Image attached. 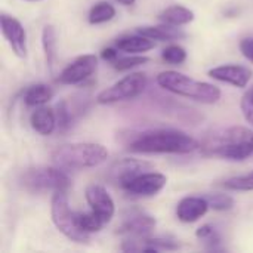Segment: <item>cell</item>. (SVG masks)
I'll return each mask as SVG.
<instances>
[{
	"instance_id": "26",
	"label": "cell",
	"mask_w": 253,
	"mask_h": 253,
	"mask_svg": "<svg viewBox=\"0 0 253 253\" xmlns=\"http://www.w3.org/2000/svg\"><path fill=\"white\" fill-rule=\"evenodd\" d=\"M162 58H163V61H166L168 64L178 65V64H182V62L187 59V52H185V49H184L182 46H179V44H170V46H168L166 49H163Z\"/></svg>"
},
{
	"instance_id": "34",
	"label": "cell",
	"mask_w": 253,
	"mask_h": 253,
	"mask_svg": "<svg viewBox=\"0 0 253 253\" xmlns=\"http://www.w3.org/2000/svg\"><path fill=\"white\" fill-rule=\"evenodd\" d=\"M28 1H37V0H28Z\"/></svg>"
},
{
	"instance_id": "24",
	"label": "cell",
	"mask_w": 253,
	"mask_h": 253,
	"mask_svg": "<svg viewBox=\"0 0 253 253\" xmlns=\"http://www.w3.org/2000/svg\"><path fill=\"white\" fill-rule=\"evenodd\" d=\"M221 187L230 191H253V172L228 178L221 184Z\"/></svg>"
},
{
	"instance_id": "25",
	"label": "cell",
	"mask_w": 253,
	"mask_h": 253,
	"mask_svg": "<svg viewBox=\"0 0 253 253\" xmlns=\"http://www.w3.org/2000/svg\"><path fill=\"white\" fill-rule=\"evenodd\" d=\"M203 197L208 200L209 206H211L213 211L224 212V211L233 209V206H234V200H233V197H230L228 194L213 193V194H205Z\"/></svg>"
},
{
	"instance_id": "17",
	"label": "cell",
	"mask_w": 253,
	"mask_h": 253,
	"mask_svg": "<svg viewBox=\"0 0 253 253\" xmlns=\"http://www.w3.org/2000/svg\"><path fill=\"white\" fill-rule=\"evenodd\" d=\"M136 33L150 37L153 40H160V42H169V40H179L185 37V33L178 28L176 25H170V24H162V25H145V27H139L136 30Z\"/></svg>"
},
{
	"instance_id": "8",
	"label": "cell",
	"mask_w": 253,
	"mask_h": 253,
	"mask_svg": "<svg viewBox=\"0 0 253 253\" xmlns=\"http://www.w3.org/2000/svg\"><path fill=\"white\" fill-rule=\"evenodd\" d=\"M98 67V58L95 55H82L68 64L59 74L58 82L61 84H79L89 79Z\"/></svg>"
},
{
	"instance_id": "27",
	"label": "cell",
	"mask_w": 253,
	"mask_h": 253,
	"mask_svg": "<svg viewBox=\"0 0 253 253\" xmlns=\"http://www.w3.org/2000/svg\"><path fill=\"white\" fill-rule=\"evenodd\" d=\"M148 62V58L147 56H126V58H117L111 65L117 70V71H127V70H132L138 65H142Z\"/></svg>"
},
{
	"instance_id": "21",
	"label": "cell",
	"mask_w": 253,
	"mask_h": 253,
	"mask_svg": "<svg viewBox=\"0 0 253 253\" xmlns=\"http://www.w3.org/2000/svg\"><path fill=\"white\" fill-rule=\"evenodd\" d=\"M42 46H43V50H44L46 64H47L49 70L52 71L55 56H56V33H55V28L52 25H46L43 28V31H42Z\"/></svg>"
},
{
	"instance_id": "19",
	"label": "cell",
	"mask_w": 253,
	"mask_h": 253,
	"mask_svg": "<svg viewBox=\"0 0 253 253\" xmlns=\"http://www.w3.org/2000/svg\"><path fill=\"white\" fill-rule=\"evenodd\" d=\"M159 19L165 24H170V25H187L190 22L194 21V12L190 10L185 6H179V4H173L169 6L166 9H163L159 13Z\"/></svg>"
},
{
	"instance_id": "1",
	"label": "cell",
	"mask_w": 253,
	"mask_h": 253,
	"mask_svg": "<svg viewBox=\"0 0 253 253\" xmlns=\"http://www.w3.org/2000/svg\"><path fill=\"white\" fill-rule=\"evenodd\" d=\"M200 144L190 135L173 129L147 130L135 136L127 150L138 154H188L196 151Z\"/></svg>"
},
{
	"instance_id": "20",
	"label": "cell",
	"mask_w": 253,
	"mask_h": 253,
	"mask_svg": "<svg viewBox=\"0 0 253 253\" xmlns=\"http://www.w3.org/2000/svg\"><path fill=\"white\" fill-rule=\"evenodd\" d=\"M53 98V90L50 86L39 83L30 86L24 93V102L28 107H40L47 104Z\"/></svg>"
},
{
	"instance_id": "9",
	"label": "cell",
	"mask_w": 253,
	"mask_h": 253,
	"mask_svg": "<svg viewBox=\"0 0 253 253\" xmlns=\"http://www.w3.org/2000/svg\"><path fill=\"white\" fill-rule=\"evenodd\" d=\"M168 178L163 173L145 172L123 185V191L135 197H151L160 193L166 187Z\"/></svg>"
},
{
	"instance_id": "15",
	"label": "cell",
	"mask_w": 253,
	"mask_h": 253,
	"mask_svg": "<svg viewBox=\"0 0 253 253\" xmlns=\"http://www.w3.org/2000/svg\"><path fill=\"white\" fill-rule=\"evenodd\" d=\"M209 208L211 206L203 196L202 197H197V196L184 197L176 206V216L181 222L193 224L199 221L202 216H205Z\"/></svg>"
},
{
	"instance_id": "3",
	"label": "cell",
	"mask_w": 253,
	"mask_h": 253,
	"mask_svg": "<svg viewBox=\"0 0 253 253\" xmlns=\"http://www.w3.org/2000/svg\"><path fill=\"white\" fill-rule=\"evenodd\" d=\"M108 159V150L95 142H73L58 147L52 153V162L61 169H89L102 165Z\"/></svg>"
},
{
	"instance_id": "4",
	"label": "cell",
	"mask_w": 253,
	"mask_h": 253,
	"mask_svg": "<svg viewBox=\"0 0 253 253\" xmlns=\"http://www.w3.org/2000/svg\"><path fill=\"white\" fill-rule=\"evenodd\" d=\"M21 187L30 193H46V191H67L71 185L68 175L61 168L50 166H34L22 172L19 176Z\"/></svg>"
},
{
	"instance_id": "5",
	"label": "cell",
	"mask_w": 253,
	"mask_h": 253,
	"mask_svg": "<svg viewBox=\"0 0 253 253\" xmlns=\"http://www.w3.org/2000/svg\"><path fill=\"white\" fill-rule=\"evenodd\" d=\"M50 215L52 222L56 230L64 234L68 240L76 243H87L89 234L84 233L77 222V213L70 209L67 191H56L52 196L50 203Z\"/></svg>"
},
{
	"instance_id": "11",
	"label": "cell",
	"mask_w": 253,
	"mask_h": 253,
	"mask_svg": "<svg viewBox=\"0 0 253 253\" xmlns=\"http://www.w3.org/2000/svg\"><path fill=\"white\" fill-rule=\"evenodd\" d=\"M86 202L90 206V211L95 212L105 224H108L116 212V206H114V200L111 199V196L107 193V190L102 185H89L86 188Z\"/></svg>"
},
{
	"instance_id": "13",
	"label": "cell",
	"mask_w": 253,
	"mask_h": 253,
	"mask_svg": "<svg viewBox=\"0 0 253 253\" xmlns=\"http://www.w3.org/2000/svg\"><path fill=\"white\" fill-rule=\"evenodd\" d=\"M202 151L206 156H215V157H221V159H227V160L240 162V160H245L253 154V138L252 139H246V141H237V142L215 145L211 148H205Z\"/></svg>"
},
{
	"instance_id": "10",
	"label": "cell",
	"mask_w": 253,
	"mask_h": 253,
	"mask_svg": "<svg viewBox=\"0 0 253 253\" xmlns=\"http://www.w3.org/2000/svg\"><path fill=\"white\" fill-rule=\"evenodd\" d=\"M0 25H1V33L4 39L7 40L9 46L12 47L13 53L18 58H25L27 56V34H25L22 24L16 18L1 13Z\"/></svg>"
},
{
	"instance_id": "2",
	"label": "cell",
	"mask_w": 253,
	"mask_h": 253,
	"mask_svg": "<svg viewBox=\"0 0 253 253\" xmlns=\"http://www.w3.org/2000/svg\"><path fill=\"white\" fill-rule=\"evenodd\" d=\"M157 84L168 92L202 104H215L221 98V90L215 84L194 80L178 71L160 73L157 76Z\"/></svg>"
},
{
	"instance_id": "14",
	"label": "cell",
	"mask_w": 253,
	"mask_h": 253,
	"mask_svg": "<svg viewBox=\"0 0 253 253\" xmlns=\"http://www.w3.org/2000/svg\"><path fill=\"white\" fill-rule=\"evenodd\" d=\"M209 76L218 82H224L236 87H246V84L249 83L252 77V71L251 68L245 65L228 64V65H219V67L209 70Z\"/></svg>"
},
{
	"instance_id": "12",
	"label": "cell",
	"mask_w": 253,
	"mask_h": 253,
	"mask_svg": "<svg viewBox=\"0 0 253 253\" xmlns=\"http://www.w3.org/2000/svg\"><path fill=\"white\" fill-rule=\"evenodd\" d=\"M156 227V219L141 211H133L123 219V222L117 227L119 234H126L132 237H147Z\"/></svg>"
},
{
	"instance_id": "22",
	"label": "cell",
	"mask_w": 253,
	"mask_h": 253,
	"mask_svg": "<svg viewBox=\"0 0 253 253\" xmlns=\"http://www.w3.org/2000/svg\"><path fill=\"white\" fill-rule=\"evenodd\" d=\"M114 16H116V7L108 1H99L95 6H92L89 12V22L92 25H98L111 21Z\"/></svg>"
},
{
	"instance_id": "33",
	"label": "cell",
	"mask_w": 253,
	"mask_h": 253,
	"mask_svg": "<svg viewBox=\"0 0 253 253\" xmlns=\"http://www.w3.org/2000/svg\"><path fill=\"white\" fill-rule=\"evenodd\" d=\"M117 1L122 3V4H125V6H130V4L135 3V0H117Z\"/></svg>"
},
{
	"instance_id": "32",
	"label": "cell",
	"mask_w": 253,
	"mask_h": 253,
	"mask_svg": "<svg viewBox=\"0 0 253 253\" xmlns=\"http://www.w3.org/2000/svg\"><path fill=\"white\" fill-rule=\"evenodd\" d=\"M213 233H216L215 231V228L212 227V225H202L197 231H196V236H197V239H200V240H206V239H209Z\"/></svg>"
},
{
	"instance_id": "30",
	"label": "cell",
	"mask_w": 253,
	"mask_h": 253,
	"mask_svg": "<svg viewBox=\"0 0 253 253\" xmlns=\"http://www.w3.org/2000/svg\"><path fill=\"white\" fill-rule=\"evenodd\" d=\"M240 50L246 59L253 62V39H245L240 42Z\"/></svg>"
},
{
	"instance_id": "31",
	"label": "cell",
	"mask_w": 253,
	"mask_h": 253,
	"mask_svg": "<svg viewBox=\"0 0 253 253\" xmlns=\"http://www.w3.org/2000/svg\"><path fill=\"white\" fill-rule=\"evenodd\" d=\"M101 58L107 62H114L119 58V49L117 47H105L101 52Z\"/></svg>"
},
{
	"instance_id": "18",
	"label": "cell",
	"mask_w": 253,
	"mask_h": 253,
	"mask_svg": "<svg viewBox=\"0 0 253 253\" xmlns=\"http://www.w3.org/2000/svg\"><path fill=\"white\" fill-rule=\"evenodd\" d=\"M156 46L154 40L150 37H145L139 33L133 36H123L116 42V47L122 52L127 53H142Z\"/></svg>"
},
{
	"instance_id": "16",
	"label": "cell",
	"mask_w": 253,
	"mask_h": 253,
	"mask_svg": "<svg viewBox=\"0 0 253 253\" xmlns=\"http://www.w3.org/2000/svg\"><path fill=\"white\" fill-rule=\"evenodd\" d=\"M31 127L42 136H49L56 129V116L55 110L50 107H39L30 116Z\"/></svg>"
},
{
	"instance_id": "29",
	"label": "cell",
	"mask_w": 253,
	"mask_h": 253,
	"mask_svg": "<svg viewBox=\"0 0 253 253\" xmlns=\"http://www.w3.org/2000/svg\"><path fill=\"white\" fill-rule=\"evenodd\" d=\"M240 108H242V113H243L246 122L253 126V86L249 87L246 90V93L242 96Z\"/></svg>"
},
{
	"instance_id": "23",
	"label": "cell",
	"mask_w": 253,
	"mask_h": 253,
	"mask_svg": "<svg viewBox=\"0 0 253 253\" xmlns=\"http://www.w3.org/2000/svg\"><path fill=\"white\" fill-rule=\"evenodd\" d=\"M77 222H79V227L87 233V234H92V233H99L102 230V227L105 225V222L95 213V212H87V213H83V212H79L77 213Z\"/></svg>"
},
{
	"instance_id": "6",
	"label": "cell",
	"mask_w": 253,
	"mask_h": 253,
	"mask_svg": "<svg viewBox=\"0 0 253 253\" xmlns=\"http://www.w3.org/2000/svg\"><path fill=\"white\" fill-rule=\"evenodd\" d=\"M147 87V76L144 73H132L107 87L96 96V102L102 105L129 101L139 96Z\"/></svg>"
},
{
	"instance_id": "7",
	"label": "cell",
	"mask_w": 253,
	"mask_h": 253,
	"mask_svg": "<svg viewBox=\"0 0 253 253\" xmlns=\"http://www.w3.org/2000/svg\"><path fill=\"white\" fill-rule=\"evenodd\" d=\"M154 166L145 160H136V159H122L116 163H113L107 172V178L111 184L119 185L123 188L129 181L139 176L141 173H145L147 170H151Z\"/></svg>"
},
{
	"instance_id": "28",
	"label": "cell",
	"mask_w": 253,
	"mask_h": 253,
	"mask_svg": "<svg viewBox=\"0 0 253 253\" xmlns=\"http://www.w3.org/2000/svg\"><path fill=\"white\" fill-rule=\"evenodd\" d=\"M55 116H56V126L59 130H67L71 125V116L70 110L67 107L65 101H61L55 107Z\"/></svg>"
}]
</instances>
